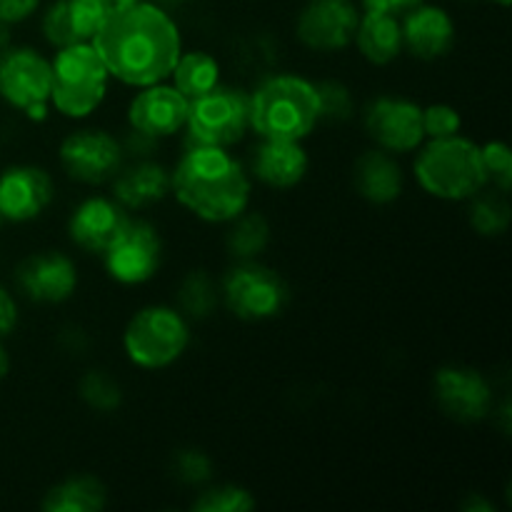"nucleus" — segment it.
Returning a JSON list of instances; mask_svg holds the SVG:
<instances>
[{
    "mask_svg": "<svg viewBox=\"0 0 512 512\" xmlns=\"http://www.w3.org/2000/svg\"><path fill=\"white\" fill-rule=\"evenodd\" d=\"M435 398L450 418L460 423H478L490 413L493 390L478 370L448 365L435 375Z\"/></svg>",
    "mask_w": 512,
    "mask_h": 512,
    "instance_id": "4468645a",
    "label": "nucleus"
},
{
    "mask_svg": "<svg viewBox=\"0 0 512 512\" xmlns=\"http://www.w3.org/2000/svg\"><path fill=\"white\" fill-rule=\"evenodd\" d=\"M358 23L353 0H310L298 15V38L313 50H340L353 43Z\"/></svg>",
    "mask_w": 512,
    "mask_h": 512,
    "instance_id": "ddd939ff",
    "label": "nucleus"
},
{
    "mask_svg": "<svg viewBox=\"0 0 512 512\" xmlns=\"http://www.w3.org/2000/svg\"><path fill=\"white\" fill-rule=\"evenodd\" d=\"M53 200V180L43 168L15 165L0 175V218L28 223Z\"/></svg>",
    "mask_w": 512,
    "mask_h": 512,
    "instance_id": "dca6fc26",
    "label": "nucleus"
},
{
    "mask_svg": "<svg viewBox=\"0 0 512 512\" xmlns=\"http://www.w3.org/2000/svg\"><path fill=\"white\" fill-rule=\"evenodd\" d=\"M170 193V173L158 163H138L115 175V198L123 208H148Z\"/></svg>",
    "mask_w": 512,
    "mask_h": 512,
    "instance_id": "5701e85b",
    "label": "nucleus"
},
{
    "mask_svg": "<svg viewBox=\"0 0 512 512\" xmlns=\"http://www.w3.org/2000/svg\"><path fill=\"white\" fill-rule=\"evenodd\" d=\"M65 8H68L70 25L80 43H90L100 25L113 13L115 3L113 0H65Z\"/></svg>",
    "mask_w": 512,
    "mask_h": 512,
    "instance_id": "a878e982",
    "label": "nucleus"
},
{
    "mask_svg": "<svg viewBox=\"0 0 512 512\" xmlns=\"http://www.w3.org/2000/svg\"><path fill=\"white\" fill-rule=\"evenodd\" d=\"M423 0H363L365 10H378V13H390V15H398V13H408L410 8L420 5Z\"/></svg>",
    "mask_w": 512,
    "mask_h": 512,
    "instance_id": "58836bf2",
    "label": "nucleus"
},
{
    "mask_svg": "<svg viewBox=\"0 0 512 512\" xmlns=\"http://www.w3.org/2000/svg\"><path fill=\"white\" fill-rule=\"evenodd\" d=\"M365 128L388 153H408L423 143V108L405 98H378L365 113Z\"/></svg>",
    "mask_w": 512,
    "mask_h": 512,
    "instance_id": "f8f14e48",
    "label": "nucleus"
},
{
    "mask_svg": "<svg viewBox=\"0 0 512 512\" xmlns=\"http://www.w3.org/2000/svg\"><path fill=\"white\" fill-rule=\"evenodd\" d=\"M43 35L50 45H55V48H65V45L80 43L78 35H75V30H73V25H70L65 0H55V3L45 10Z\"/></svg>",
    "mask_w": 512,
    "mask_h": 512,
    "instance_id": "473e14b6",
    "label": "nucleus"
},
{
    "mask_svg": "<svg viewBox=\"0 0 512 512\" xmlns=\"http://www.w3.org/2000/svg\"><path fill=\"white\" fill-rule=\"evenodd\" d=\"M318 123V88L298 75H275L250 95V128L260 138L303 140Z\"/></svg>",
    "mask_w": 512,
    "mask_h": 512,
    "instance_id": "7ed1b4c3",
    "label": "nucleus"
},
{
    "mask_svg": "<svg viewBox=\"0 0 512 512\" xmlns=\"http://www.w3.org/2000/svg\"><path fill=\"white\" fill-rule=\"evenodd\" d=\"M60 163L65 173L78 183L100 185L120 173L123 150L105 130H78L60 145Z\"/></svg>",
    "mask_w": 512,
    "mask_h": 512,
    "instance_id": "9b49d317",
    "label": "nucleus"
},
{
    "mask_svg": "<svg viewBox=\"0 0 512 512\" xmlns=\"http://www.w3.org/2000/svg\"><path fill=\"white\" fill-rule=\"evenodd\" d=\"M175 468H178V475L183 480H188V483H200V480L208 478V458H205L203 453H198V450H190V453H183L178 458V463H175Z\"/></svg>",
    "mask_w": 512,
    "mask_h": 512,
    "instance_id": "c9c22d12",
    "label": "nucleus"
},
{
    "mask_svg": "<svg viewBox=\"0 0 512 512\" xmlns=\"http://www.w3.org/2000/svg\"><path fill=\"white\" fill-rule=\"evenodd\" d=\"M495 3H500V5H510V0H495Z\"/></svg>",
    "mask_w": 512,
    "mask_h": 512,
    "instance_id": "79ce46f5",
    "label": "nucleus"
},
{
    "mask_svg": "<svg viewBox=\"0 0 512 512\" xmlns=\"http://www.w3.org/2000/svg\"><path fill=\"white\" fill-rule=\"evenodd\" d=\"M250 128V95L238 88L215 85L208 93L190 100L188 130L190 145L208 148H230Z\"/></svg>",
    "mask_w": 512,
    "mask_h": 512,
    "instance_id": "0eeeda50",
    "label": "nucleus"
},
{
    "mask_svg": "<svg viewBox=\"0 0 512 512\" xmlns=\"http://www.w3.org/2000/svg\"><path fill=\"white\" fill-rule=\"evenodd\" d=\"M18 283L23 293L38 303H63L75 293L78 270L63 253L33 255L18 268Z\"/></svg>",
    "mask_w": 512,
    "mask_h": 512,
    "instance_id": "f3484780",
    "label": "nucleus"
},
{
    "mask_svg": "<svg viewBox=\"0 0 512 512\" xmlns=\"http://www.w3.org/2000/svg\"><path fill=\"white\" fill-rule=\"evenodd\" d=\"M480 155H483L488 180H493L503 193H508L512 185V153L508 145L500 143V140H493V143H485L480 148Z\"/></svg>",
    "mask_w": 512,
    "mask_h": 512,
    "instance_id": "2f4dec72",
    "label": "nucleus"
},
{
    "mask_svg": "<svg viewBox=\"0 0 512 512\" xmlns=\"http://www.w3.org/2000/svg\"><path fill=\"white\" fill-rule=\"evenodd\" d=\"M5 373H8V355H5L3 345H0V380L5 378Z\"/></svg>",
    "mask_w": 512,
    "mask_h": 512,
    "instance_id": "ea45409f",
    "label": "nucleus"
},
{
    "mask_svg": "<svg viewBox=\"0 0 512 512\" xmlns=\"http://www.w3.org/2000/svg\"><path fill=\"white\" fill-rule=\"evenodd\" d=\"M355 40L365 60L375 65H388L403 50V30L400 20L390 13H378V10H365L360 15Z\"/></svg>",
    "mask_w": 512,
    "mask_h": 512,
    "instance_id": "4be33fe9",
    "label": "nucleus"
},
{
    "mask_svg": "<svg viewBox=\"0 0 512 512\" xmlns=\"http://www.w3.org/2000/svg\"><path fill=\"white\" fill-rule=\"evenodd\" d=\"M90 43L120 83L145 88L170 78L183 40L175 20L153 3L115 5Z\"/></svg>",
    "mask_w": 512,
    "mask_h": 512,
    "instance_id": "f257e3e1",
    "label": "nucleus"
},
{
    "mask_svg": "<svg viewBox=\"0 0 512 512\" xmlns=\"http://www.w3.org/2000/svg\"><path fill=\"white\" fill-rule=\"evenodd\" d=\"M193 508L200 512H243L255 508V498L238 485H218L205 490Z\"/></svg>",
    "mask_w": 512,
    "mask_h": 512,
    "instance_id": "bb28decb",
    "label": "nucleus"
},
{
    "mask_svg": "<svg viewBox=\"0 0 512 512\" xmlns=\"http://www.w3.org/2000/svg\"><path fill=\"white\" fill-rule=\"evenodd\" d=\"M355 188L375 205L393 203L403 193L400 165L390 158L388 150H370L355 165Z\"/></svg>",
    "mask_w": 512,
    "mask_h": 512,
    "instance_id": "412c9836",
    "label": "nucleus"
},
{
    "mask_svg": "<svg viewBox=\"0 0 512 512\" xmlns=\"http://www.w3.org/2000/svg\"><path fill=\"white\" fill-rule=\"evenodd\" d=\"M170 75H173V88L193 100L220 83V65L213 55L193 50V53H180Z\"/></svg>",
    "mask_w": 512,
    "mask_h": 512,
    "instance_id": "393cba45",
    "label": "nucleus"
},
{
    "mask_svg": "<svg viewBox=\"0 0 512 512\" xmlns=\"http://www.w3.org/2000/svg\"><path fill=\"white\" fill-rule=\"evenodd\" d=\"M178 203L208 223H233L250 203V178L225 148L190 145L170 173Z\"/></svg>",
    "mask_w": 512,
    "mask_h": 512,
    "instance_id": "f03ea898",
    "label": "nucleus"
},
{
    "mask_svg": "<svg viewBox=\"0 0 512 512\" xmlns=\"http://www.w3.org/2000/svg\"><path fill=\"white\" fill-rule=\"evenodd\" d=\"M108 503L105 485L98 478H70L48 490L43 508L48 512H98Z\"/></svg>",
    "mask_w": 512,
    "mask_h": 512,
    "instance_id": "b1692460",
    "label": "nucleus"
},
{
    "mask_svg": "<svg viewBox=\"0 0 512 512\" xmlns=\"http://www.w3.org/2000/svg\"><path fill=\"white\" fill-rule=\"evenodd\" d=\"M80 395L95 410H115L120 405V388L103 373H88L80 383Z\"/></svg>",
    "mask_w": 512,
    "mask_h": 512,
    "instance_id": "c756f323",
    "label": "nucleus"
},
{
    "mask_svg": "<svg viewBox=\"0 0 512 512\" xmlns=\"http://www.w3.org/2000/svg\"><path fill=\"white\" fill-rule=\"evenodd\" d=\"M190 100L173 85H145L143 93L133 98L128 108V120L138 133L148 138H168L180 133L188 120Z\"/></svg>",
    "mask_w": 512,
    "mask_h": 512,
    "instance_id": "2eb2a0df",
    "label": "nucleus"
},
{
    "mask_svg": "<svg viewBox=\"0 0 512 512\" xmlns=\"http://www.w3.org/2000/svg\"><path fill=\"white\" fill-rule=\"evenodd\" d=\"M460 128H463V118H460L458 110L453 105H430V108H423V133L425 138L440 140V138H453V135H460Z\"/></svg>",
    "mask_w": 512,
    "mask_h": 512,
    "instance_id": "7c9ffc66",
    "label": "nucleus"
},
{
    "mask_svg": "<svg viewBox=\"0 0 512 512\" xmlns=\"http://www.w3.org/2000/svg\"><path fill=\"white\" fill-rule=\"evenodd\" d=\"M18 323V308H15V300L10 298V293L5 288H0V335L10 333Z\"/></svg>",
    "mask_w": 512,
    "mask_h": 512,
    "instance_id": "4c0bfd02",
    "label": "nucleus"
},
{
    "mask_svg": "<svg viewBox=\"0 0 512 512\" xmlns=\"http://www.w3.org/2000/svg\"><path fill=\"white\" fill-rule=\"evenodd\" d=\"M105 268L123 285H140L153 278L163 260V240L153 225L128 220L118 238L105 248Z\"/></svg>",
    "mask_w": 512,
    "mask_h": 512,
    "instance_id": "9d476101",
    "label": "nucleus"
},
{
    "mask_svg": "<svg viewBox=\"0 0 512 512\" xmlns=\"http://www.w3.org/2000/svg\"><path fill=\"white\" fill-rule=\"evenodd\" d=\"M470 223L475 225V230L483 235H500L508 230L510 223V208L503 198L498 195H485L473 203L470 210Z\"/></svg>",
    "mask_w": 512,
    "mask_h": 512,
    "instance_id": "cd10ccee",
    "label": "nucleus"
},
{
    "mask_svg": "<svg viewBox=\"0 0 512 512\" xmlns=\"http://www.w3.org/2000/svg\"><path fill=\"white\" fill-rule=\"evenodd\" d=\"M315 88H318V100H320V120L348 118L350 110H353V98H350L348 88H343L340 83H323V85H315Z\"/></svg>",
    "mask_w": 512,
    "mask_h": 512,
    "instance_id": "72a5a7b5",
    "label": "nucleus"
},
{
    "mask_svg": "<svg viewBox=\"0 0 512 512\" xmlns=\"http://www.w3.org/2000/svg\"><path fill=\"white\" fill-rule=\"evenodd\" d=\"M255 178L270 188H293L308 173V153L300 140L263 138L253 160Z\"/></svg>",
    "mask_w": 512,
    "mask_h": 512,
    "instance_id": "aec40b11",
    "label": "nucleus"
},
{
    "mask_svg": "<svg viewBox=\"0 0 512 512\" xmlns=\"http://www.w3.org/2000/svg\"><path fill=\"white\" fill-rule=\"evenodd\" d=\"M180 298H183L185 310H188L190 315H205L215 303L213 288H210L205 275H190V278L185 280L183 290H180Z\"/></svg>",
    "mask_w": 512,
    "mask_h": 512,
    "instance_id": "f704fd0d",
    "label": "nucleus"
},
{
    "mask_svg": "<svg viewBox=\"0 0 512 512\" xmlns=\"http://www.w3.org/2000/svg\"><path fill=\"white\" fill-rule=\"evenodd\" d=\"M115 5H130V3H138V0H113Z\"/></svg>",
    "mask_w": 512,
    "mask_h": 512,
    "instance_id": "a19ab883",
    "label": "nucleus"
},
{
    "mask_svg": "<svg viewBox=\"0 0 512 512\" xmlns=\"http://www.w3.org/2000/svg\"><path fill=\"white\" fill-rule=\"evenodd\" d=\"M403 45L420 60L443 58L455 40V23L438 5H415L400 23Z\"/></svg>",
    "mask_w": 512,
    "mask_h": 512,
    "instance_id": "a211bd4d",
    "label": "nucleus"
},
{
    "mask_svg": "<svg viewBox=\"0 0 512 512\" xmlns=\"http://www.w3.org/2000/svg\"><path fill=\"white\" fill-rule=\"evenodd\" d=\"M125 208L108 198H88L70 218V238L88 253H105L128 223Z\"/></svg>",
    "mask_w": 512,
    "mask_h": 512,
    "instance_id": "6ab92c4d",
    "label": "nucleus"
},
{
    "mask_svg": "<svg viewBox=\"0 0 512 512\" xmlns=\"http://www.w3.org/2000/svg\"><path fill=\"white\" fill-rule=\"evenodd\" d=\"M415 178L440 200H470L488 183L480 145L460 135L430 140L415 160Z\"/></svg>",
    "mask_w": 512,
    "mask_h": 512,
    "instance_id": "20e7f679",
    "label": "nucleus"
},
{
    "mask_svg": "<svg viewBox=\"0 0 512 512\" xmlns=\"http://www.w3.org/2000/svg\"><path fill=\"white\" fill-rule=\"evenodd\" d=\"M53 90V68L33 48H10L0 55V95L30 120H45Z\"/></svg>",
    "mask_w": 512,
    "mask_h": 512,
    "instance_id": "6e6552de",
    "label": "nucleus"
},
{
    "mask_svg": "<svg viewBox=\"0 0 512 512\" xmlns=\"http://www.w3.org/2000/svg\"><path fill=\"white\" fill-rule=\"evenodd\" d=\"M228 243L240 258H250V255L260 253L265 248V243H268V223L260 215H250V218L238 220V225L230 233Z\"/></svg>",
    "mask_w": 512,
    "mask_h": 512,
    "instance_id": "c85d7f7f",
    "label": "nucleus"
},
{
    "mask_svg": "<svg viewBox=\"0 0 512 512\" xmlns=\"http://www.w3.org/2000/svg\"><path fill=\"white\" fill-rule=\"evenodd\" d=\"M53 90L50 103L65 118H88L103 103L110 73L93 43H73L58 48L50 63Z\"/></svg>",
    "mask_w": 512,
    "mask_h": 512,
    "instance_id": "39448f33",
    "label": "nucleus"
},
{
    "mask_svg": "<svg viewBox=\"0 0 512 512\" xmlns=\"http://www.w3.org/2000/svg\"><path fill=\"white\" fill-rule=\"evenodd\" d=\"M40 0H0V23L13 25L30 18L38 10Z\"/></svg>",
    "mask_w": 512,
    "mask_h": 512,
    "instance_id": "e433bc0d",
    "label": "nucleus"
},
{
    "mask_svg": "<svg viewBox=\"0 0 512 512\" xmlns=\"http://www.w3.org/2000/svg\"><path fill=\"white\" fill-rule=\"evenodd\" d=\"M223 295L233 315L243 320L275 318L288 303V288L275 270L243 263L225 275Z\"/></svg>",
    "mask_w": 512,
    "mask_h": 512,
    "instance_id": "1a4fd4ad",
    "label": "nucleus"
},
{
    "mask_svg": "<svg viewBox=\"0 0 512 512\" xmlns=\"http://www.w3.org/2000/svg\"><path fill=\"white\" fill-rule=\"evenodd\" d=\"M190 343L188 323L180 313L165 305L143 308L128 323L123 348L135 365L160 370L173 365Z\"/></svg>",
    "mask_w": 512,
    "mask_h": 512,
    "instance_id": "423d86ee",
    "label": "nucleus"
}]
</instances>
